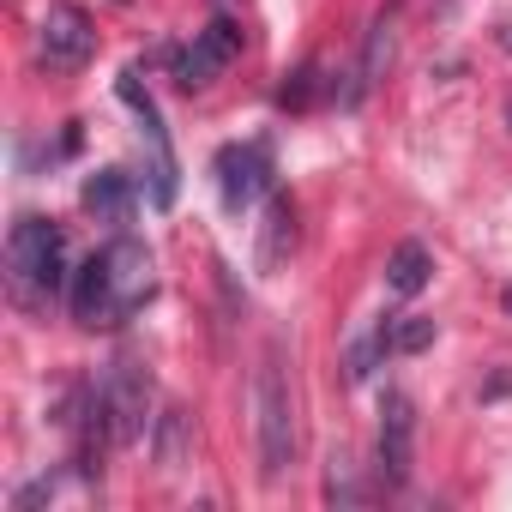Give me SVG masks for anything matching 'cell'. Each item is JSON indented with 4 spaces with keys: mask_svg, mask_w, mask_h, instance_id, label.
Instances as JSON below:
<instances>
[{
    "mask_svg": "<svg viewBox=\"0 0 512 512\" xmlns=\"http://www.w3.org/2000/svg\"><path fill=\"white\" fill-rule=\"evenodd\" d=\"M157 296V260L139 235H115L67 284V308L79 326H127Z\"/></svg>",
    "mask_w": 512,
    "mask_h": 512,
    "instance_id": "cell-1",
    "label": "cell"
},
{
    "mask_svg": "<svg viewBox=\"0 0 512 512\" xmlns=\"http://www.w3.org/2000/svg\"><path fill=\"white\" fill-rule=\"evenodd\" d=\"M67 284L73 278H67V235H61V223H49L37 211L13 217V229H7V290H13V302L25 314H49V302H61Z\"/></svg>",
    "mask_w": 512,
    "mask_h": 512,
    "instance_id": "cell-2",
    "label": "cell"
},
{
    "mask_svg": "<svg viewBox=\"0 0 512 512\" xmlns=\"http://www.w3.org/2000/svg\"><path fill=\"white\" fill-rule=\"evenodd\" d=\"M253 428H260V476L284 482V470L296 464V398H290L278 350L253 368Z\"/></svg>",
    "mask_w": 512,
    "mask_h": 512,
    "instance_id": "cell-3",
    "label": "cell"
},
{
    "mask_svg": "<svg viewBox=\"0 0 512 512\" xmlns=\"http://www.w3.org/2000/svg\"><path fill=\"white\" fill-rule=\"evenodd\" d=\"M211 175H217V199H223L229 217H241V211H253L260 199L278 193V163H272V145L266 139H235V145H223L217 163H211Z\"/></svg>",
    "mask_w": 512,
    "mask_h": 512,
    "instance_id": "cell-4",
    "label": "cell"
},
{
    "mask_svg": "<svg viewBox=\"0 0 512 512\" xmlns=\"http://www.w3.org/2000/svg\"><path fill=\"white\" fill-rule=\"evenodd\" d=\"M97 398H103L115 446H133L145 428H157V416H151V374H145L139 356H115L103 368V380H97Z\"/></svg>",
    "mask_w": 512,
    "mask_h": 512,
    "instance_id": "cell-5",
    "label": "cell"
},
{
    "mask_svg": "<svg viewBox=\"0 0 512 512\" xmlns=\"http://www.w3.org/2000/svg\"><path fill=\"white\" fill-rule=\"evenodd\" d=\"M115 91H121V103L139 115V133H145V151H151V205L169 211L175 193H181V169H175V151H169V127H163V115H157V103H151V91L139 85L133 67L115 79Z\"/></svg>",
    "mask_w": 512,
    "mask_h": 512,
    "instance_id": "cell-6",
    "label": "cell"
},
{
    "mask_svg": "<svg viewBox=\"0 0 512 512\" xmlns=\"http://www.w3.org/2000/svg\"><path fill=\"white\" fill-rule=\"evenodd\" d=\"M91 55H97L91 13H85V7H73V0H49L43 31H37V61H43L49 73H79Z\"/></svg>",
    "mask_w": 512,
    "mask_h": 512,
    "instance_id": "cell-7",
    "label": "cell"
},
{
    "mask_svg": "<svg viewBox=\"0 0 512 512\" xmlns=\"http://www.w3.org/2000/svg\"><path fill=\"white\" fill-rule=\"evenodd\" d=\"M235 55H241V25L211 19V25L181 49V61H175V85H181V91H205V85H211Z\"/></svg>",
    "mask_w": 512,
    "mask_h": 512,
    "instance_id": "cell-8",
    "label": "cell"
},
{
    "mask_svg": "<svg viewBox=\"0 0 512 512\" xmlns=\"http://www.w3.org/2000/svg\"><path fill=\"white\" fill-rule=\"evenodd\" d=\"M380 476L386 482H410V464H416V404L404 392H380Z\"/></svg>",
    "mask_w": 512,
    "mask_h": 512,
    "instance_id": "cell-9",
    "label": "cell"
},
{
    "mask_svg": "<svg viewBox=\"0 0 512 512\" xmlns=\"http://www.w3.org/2000/svg\"><path fill=\"white\" fill-rule=\"evenodd\" d=\"M392 55H398V7L374 13V25H368V37H362V55H356V67H350V85L338 91V103H344V109H356V103L386 79Z\"/></svg>",
    "mask_w": 512,
    "mask_h": 512,
    "instance_id": "cell-10",
    "label": "cell"
},
{
    "mask_svg": "<svg viewBox=\"0 0 512 512\" xmlns=\"http://www.w3.org/2000/svg\"><path fill=\"white\" fill-rule=\"evenodd\" d=\"M302 241V217H296V199L290 193H272L266 199V223H260V272H278Z\"/></svg>",
    "mask_w": 512,
    "mask_h": 512,
    "instance_id": "cell-11",
    "label": "cell"
},
{
    "mask_svg": "<svg viewBox=\"0 0 512 512\" xmlns=\"http://www.w3.org/2000/svg\"><path fill=\"white\" fill-rule=\"evenodd\" d=\"M85 211H91L97 223H127V217H133V181H127L121 169H97V175L85 181Z\"/></svg>",
    "mask_w": 512,
    "mask_h": 512,
    "instance_id": "cell-12",
    "label": "cell"
},
{
    "mask_svg": "<svg viewBox=\"0 0 512 512\" xmlns=\"http://www.w3.org/2000/svg\"><path fill=\"white\" fill-rule=\"evenodd\" d=\"M428 272H434L428 247H422V241H398L392 260H386V290H392V296H416V290L428 284Z\"/></svg>",
    "mask_w": 512,
    "mask_h": 512,
    "instance_id": "cell-13",
    "label": "cell"
},
{
    "mask_svg": "<svg viewBox=\"0 0 512 512\" xmlns=\"http://www.w3.org/2000/svg\"><path fill=\"white\" fill-rule=\"evenodd\" d=\"M187 446H193V416H187L181 404H169V410L157 416V464H163V470H181V464H187Z\"/></svg>",
    "mask_w": 512,
    "mask_h": 512,
    "instance_id": "cell-14",
    "label": "cell"
},
{
    "mask_svg": "<svg viewBox=\"0 0 512 512\" xmlns=\"http://www.w3.org/2000/svg\"><path fill=\"white\" fill-rule=\"evenodd\" d=\"M374 332L386 338V350H392V356H416V350H428V344H434V320H428V314H404V320H380Z\"/></svg>",
    "mask_w": 512,
    "mask_h": 512,
    "instance_id": "cell-15",
    "label": "cell"
},
{
    "mask_svg": "<svg viewBox=\"0 0 512 512\" xmlns=\"http://www.w3.org/2000/svg\"><path fill=\"white\" fill-rule=\"evenodd\" d=\"M314 103H320V61H302V67L278 85V109L302 115V109H314Z\"/></svg>",
    "mask_w": 512,
    "mask_h": 512,
    "instance_id": "cell-16",
    "label": "cell"
},
{
    "mask_svg": "<svg viewBox=\"0 0 512 512\" xmlns=\"http://www.w3.org/2000/svg\"><path fill=\"white\" fill-rule=\"evenodd\" d=\"M326 500H332V506H350V500H362L350 452H332V458H326Z\"/></svg>",
    "mask_w": 512,
    "mask_h": 512,
    "instance_id": "cell-17",
    "label": "cell"
},
{
    "mask_svg": "<svg viewBox=\"0 0 512 512\" xmlns=\"http://www.w3.org/2000/svg\"><path fill=\"white\" fill-rule=\"evenodd\" d=\"M380 356H392L380 332H374V338H362V344H350V380H368V374L380 368Z\"/></svg>",
    "mask_w": 512,
    "mask_h": 512,
    "instance_id": "cell-18",
    "label": "cell"
},
{
    "mask_svg": "<svg viewBox=\"0 0 512 512\" xmlns=\"http://www.w3.org/2000/svg\"><path fill=\"white\" fill-rule=\"evenodd\" d=\"M506 127H512V103H506Z\"/></svg>",
    "mask_w": 512,
    "mask_h": 512,
    "instance_id": "cell-19",
    "label": "cell"
}]
</instances>
